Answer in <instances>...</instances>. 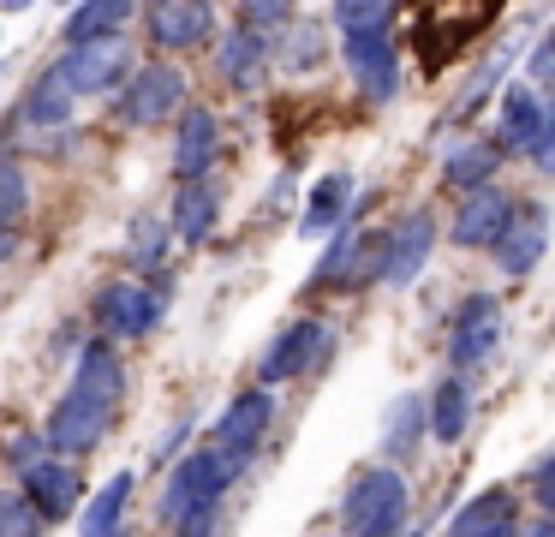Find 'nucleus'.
<instances>
[{
	"label": "nucleus",
	"instance_id": "obj_9",
	"mask_svg": "<svg viewBox=\"0 0 555 537\" xmlns=\"http://www.w3.org/2000/svg\"><path fill=\"white\" fill-rule=\"evenodd\" d=\"M96 322L108 341H144L162 322V293L144 281H108L96 293Z\"/></svg>",
	"mask_w": 555,
	"mask_h": 537
},
{
	"label": "nucleus",
	"instance_id": "obj_4",
	"mask_svg": "<svg viewBox=\"0 0 555 537\" xmlns=\"http://www.w3.org/2000/svg\"><path fill=\"white\" fill-rule=\"evenodd\" d=\"M502 334H507L502 298H490V293L460 298L454 322H448V358H454L460 376H466V370H483V365H490L495 346H502Z\"/></svg>",
	"mask_w": 555,
	"mask_h": 537
},
{
	"label": "nucleus",
	"instance_id": "obj_14",
	"mask_svg": "<svg viewBox=\"0 0 555 537\" xmlns=\"http://www.w3.org/2000/svg\"><path fill=\"white\" fill-rule=\"evenodd\" d=\"M216 155H221L216 114H209V107H197V102H185L180 119H173V179H180V186H185V179H209Z\"/></svg>",
	"mask_w": 555,
	"mask_h": 537
},
{
	"label": "nucleus",
	"instance_id": "obj_29",
	"mask_svg": "<svg viewBox=\"0 0 555 537\" xmlns=\"http://www.w3.org/2000/svg\"><path fill=\"white\" fill-rule=\"evenodd\" d=\"M287 30V42L281 48H269V54H281V66L287 72H311V66H323V54H328V30L317 18H299V24H281Z\"/></svg>",
	"mask_w": 555,
	"mask_h": 537
},
{
	"label": "nucleus",
	"instance_id": "obj_33",
	"mask_svg": "<svg viewBox=\"0 0 555 537\" xmlns=\"http://www.w3.org/2000/svg\"><path fill=\"white\" fill-rule=\"evenodd\" d=\"M0 537H42V520L18 489H0Z\"/></svg>",
	"mask_w": 555,
	"mask_h": 537
},
{
	"label": "nucleus",
	"instance_id": "obj_36",
	"mask_svg": "<svg viewBox=\"0 0 555 537\" xmlns=\"http://www.w3.org/2000/svg\"><path fill=\"white\" fill-rule=\"evenodd\" d=\"M7 460H13L18 472H30L37 460H49V442H42V436H13V448H7Z\"/></svg>",
	"mask_w": 555,
	"mask_h": 537
},
{
	"label": "nucleus",
	"instance_id": "obj_30",
	"mask_svg": "<svg viewBox=\"0 0 555 537\" xmlns=\"http://www.w3.org/2000/svg\"><path fill=\"white\" fill-rule=\"evenodd\" d=\"M388 18H395V0H335L340 36H352V30H388Z\"/></svg>",
	"mask_w": 555,
	"mask_h": 537
},
{
	"label": "nucleus",
	"instance_id": "obj_39",
	"mask_svg": "<svg viewBox=\"0 0 555 537\" xmlns=\"http://www.w3.org/2000/svg\"><path fill=\"white\" fill-rule=\"evenodd\" d=\"M13 251H18V233H13V227H0V263L13 257Z\"/></svg>",
	"mask_w": 555,
	"mask_h": 537
},
{
	"label": "nucleus",
	"instance_id": "obj_34",
	"mask_svg": "<svg viewBox=\"0 0 555 537\" xmlns=\"http://www.w3.org/2000/svg\"><path fill=\"white\" fill-rule=\"evenodd\" d=\"M162 251H168V227L162 221H132V263L138 269H156Z\"/></svg>",
	"mask_w": 555,
	"mask_h": 537
},
{
	"label": "nucleus",
	"instance_id": "obj_20",
	"mask_svg": "<svg viewBox=\"0 0 555 537\" xmlns=\"http://www.w3.org/2000/svg\"><path fill=\"white\" fill-rule=\"evenodd\" d=\"M216 72H221V84H233V90H257V84L269 78V36L233 24V30L221 36V48H216Z\"/></svg>",
	"mask_w": 555,
	"mask_h": 537
},
{
	"label": "nucleus",
	"instance_id": "obj_41",
	"mask_svg": "<svg viewBox=\"0 0 555 537\" xmlns=\"http://www.w3.org/2000/svg\"><path fill=\"white\" fill-rule=\"evenodd\" d=\"M66 7H73V0H66Z\"/></svg>",
	"mask_w": 555,
	"mask_h": 537
},
{
	"label": "nucleus",
	"instance_id": "obj_35",
	"mask_svg": "<svg viewBox=\"0 0 555 537\" xmlns=\"http://www.w3.org/2000/svg\"><path fill=\"white\" fill-rule=\"evenodd\" d=\"M526 489H531V501H538L543 513L555 508V453H538V460H531V472H526Z\"/></svg>",
	"mask_w": 555,
	"mask_h": 537
},
{
	"label": "nucleus",
	"instance_id": "obj_5",
	"mask_svg": "<svg viewBox=\"0 0 555 537\" xmlns=\"http://www.w3.org/2000/svg\"><path fill=\"white\" fill-rule=\"evenodd\" d=\"M328 346H335V329H328V322H317V317L287 322V329L263 346V358H257V382H263V388H281V382H293V376L323 365Z\"/></svg>",
	"mask_w": 555,
	"mask_h": 537
},
{
	"label": "nucleus",
	"instance_id": "obj_7",
	"mask_svg": "<svg viewBox=\"0 0 555 537\" xmlns=\"http://www.w3.org/2000/svg\"><path fill=\"white\" fill-rule=\"evenodd\" d=\"M185 107V72L173 66V60H150V66L132 72V84H126L120 95V119L126 126H162V119H173Z\"/></svg>",
	"mask_w": 555,
	"mask_h": 537
},
{
	"label": "nucleus",
	"instance_id": "obj_10",
	"mask_svg": "<svg viewBox=\"0 0 555 537\" xmlns=\"http://www.w3.org/2000/svg\"><path fill=\"white\" fill-rule=\"evenodd\" d=\"M340 60H347L352 84L364 90V102H395L400 90V54L388 42V30H352L340 42Z\"/></svg>",
	"mask_w": 555,
	"mask_h": 537
},
{
	"label": "nucleus",
	"instance_id": "obj_28",
	"mask_svg": "<svg viewBox=\"0 0 555 537\" xmlns=\"http://www.w3.org/2000/svg\"><path fill=\"white\" fill-rule=\"evenodd\" d=\"M132 18V0H78V12L66 18V42H96V36H120Z\"/></svg>",
	"mask_w": 555,
	"mask_h": 537
},
{
	"label": "nucleus",
	"instance_id": "obj_8",
	"mask_svg": "<svg viewBox=\"0 0 555 537\" xmlns=\"http://www.w3.org/2000/svg\"><path fill=\"white\" fill-rule=\"evenodd\" d=\"M269 424H275V394H269V388H245V394H233V400L221 406L216 430H209V448L228 453V460H251L257 442L269 436Z\"/></svg>",
	"mask_w": 555,
	"mask_h": 537
},
{
	"label": "nucleus",
	"instance_id": "obj_27",
	"mask_svg": "<svg viewBox=\"0 0 555 537\" xmlns=\"http://www.w3.org/2000/svg\"><path fill=\"white\" fill-rule=\"evenodd\" d=\"M73 107H78V95L66 90L61 72L49 66V72H42V78L25 90V102H18V119H25V126H61V119H73Z\"/></svg>",
	"mask_w": 555,
	"mask_h": 537
},
{
	"label": "nucleus",
	"instance_id": "obj_26",
	"mask_svg": "<svg viewBox=\"0 0 555 537\" xmlns=\"http://www.w3.org/2000/svg\"><path fill=\"white\" fill-rule=\"evenodd\" d=\"M495 167H502V150H495L490 138H460L454 150L442 155V179H448V186H460V191L490 186Z\"/></svg>",
	"mask_w": 555,
	"mask_h": 537
},
{
	"label": "nucleus",
	"instance_id": "obj_38",
	"mask_svg": "<svg viewBox=\"0 0 555 537\" xmlns=\"http://www.w3.org/2000/svg\"><path fill=\"white\" fill-rule=\"evenodd\" d=\"M514 537H555V525H550V513H538V520L526 525V532H514Z\"/></svg>",
	"mask_w": 555,
	"mask_h": 537
},
{
	"label": "nucleus",
	"instance_id": "obj_3",
	"mask_svg": "<svg viewBox=\"0 0 555 537\" xmlns=\"http://www.w3.org/2000/svg\"><path fill=\"white\" fill-rule=\"evenodd\" d=\"M114 412H120L114 400H102V394H90V388H78V382H66L61 406L49 412V430H42V442H49L61 460H85V453L102 448V436H108Z\"/></svg>",
	"mask_w": 555,
	"mask_h": 537
},
{
	"label": "nucleus",
	"instance_id": "obj_6",
	"mask_svg": "<svg viewBox=\"0 0 555 537\" xmlns=\"http://www.w3.org/2000/svg\"><path fill=\"white\" fill-rule=\"evenodd\" d=\"M61 84L73 95H102L132 72V42L126 36H96V42H66V54L54 60Z\"/></svg>",
	"mask_w": 555,
	"mask_h": 537
},
{
	"label": "nucleus",
	"instance_id": "obj_13",
	"mask_svg": "<svg viewBox=\"0 0 555 537\" xmlns=\"http://www.w3.org/2000/svg\"><path fill=\"white\" fill-rule=\"evenodd\" d=\"M514 203L519 197H507V191H495V186L460 191V203H454V245L490 251L495 239L507 233V221H514Z\"/></svg>",
	"mask_w": 555,
	"mask_h": 537
},
{
	"label": "nucleus",
	"instance_id": "obj_1",
	"mask_svg": "<svg viewBox=\"0 0 555 537\" xmlns=\"http://www.w3.org/2000/svg\"><path fill=\"white\" fill-rule=\"evenodd\" d=\"M240 477V460L216 448L185 453L180 465L168 472V489H162V520L173 525V537H216L221 525V496Z\"/></svg>",
	"mask_w": 555,
	"mask_h": 537
},
{
	"label": "nucleus",
	"instance_id": "obj_40",
	"mask_svg": "<svg viewBox=\"0 0 555 537\" xmlns=\"http://www.w3.org/2000/svg\"><path fill=\"white\" fill-rule=\"evenodd\" d=\"M0 7H7V12H25V7H30V0H0Z\"/></svg>",
	"mask_w": 555,
	"mask_h": 537
},
{
	"label": "nucleus",
	"instance_id": "obj_37",
	"mask_svg": "<svg viewBox=\"0 0 555 537\" xmlns=\"http://www.w3.org/2000/svg\"><path fill=\"white\" fill-rule=\"evenodd\" d=\"M550 72H555V36H550V30H543V36H538V42H531V78H538V84H543V78H550Z\"/></svg>",
	"mask_w": 555,
	"mask_h": 537
},
{
	"label": "nucleus",
	"instance_id": "obj_23",
	"mask_svg": "<svg viewBox=\"0 0 555 537\" xmlns=\"http://www.w3.org/2000/svg\"><path fill=\"white\" fill-rule=\"evenodd\" d=\"M347 203H352V174H323L305 197V215H299V233L317 239V233H335L347 221Z\"/></svg>",
	"mask_w": 555,
	"mask_h": 537
},
{
	"label": "nucleus",
	"instance_id": "obj_18",
	"mask_svg": "<svg viewBox=\"0 0 555 537\" xmlns=\"http://www.w3.org/2000/svg\"><path fill=\"white\" fill-rule=\"evenodd\" d=\"M144 24H150V42L180 54V48H197L216 30V7H209V0H156V7L144 12Z\"/></svg>",
	"mask_w": 555,
	"mask_h": 537
},
{
	"label": "nucleus",
	"instance_id": "obj_19",
	"mask_svg": "<svg viewBox=\"0 0 555 537\" xmlns=\"http://www.w3.org/2000/svg\"><path fill=\"white\" fill-rule=\"evenodd\" d=\"M519 532V496L507 484L478 489L472 501H460V513L448 520V537H514Z\"/></svg>",
	"mask_w": 555,
	"mask_h": 537
},
{
	"label": "nucleus",
	"instance_id": "obj_25",
	"mask_svg": "<svg viewBox=\"0 0 555 537\" xmlns=\"http://www.w3.org/2000/svg\"><path fill=\"white\" fill-rule=\"evenodd\" d=\"M424 448V394H395L383 412V453L388 460H412Z\"/></svg>",
	"mask_w": 555,
	"mask_h": 537
},
{
	"label": "nucleus",
	"instance_id": "obj_2",
	"mask_svg": "<svg viewBox=\"0 0 555 537\" xmlns=\"http://www.w3.org/2000/svg\"><path fill=\"white\" fill-rule=\"evenodd\" d=\"M406 508H412L406 477L395 465H364L340 496V525H347V537H400Z\"/></svg>",
	"mask_w": 555,
	"mask_h": 537
},
{
	"label": "nucleus",
	"instance_id": "obj_16",
	"mask_svg": "<svg viewBox=\"0 0 555 537\" xmlns=\"http://www.w3.org/2000/svg\"><path fill=\"white\" fill-rule=\"evenodd\" d=\"M550 126V107H543V95L531 90V84H507L502 95H495V150H514L526 155L531 143L543 138Z\"/></svg>",
	"mask_w": 555,
	"mask_h": 537
},
{
	"label": "nucleus",
	"instance_id": "obj_17",
	"mask_svg": "<svg viewBox=\"0 0 555 537\" xmlns=\"http://www.w3.org/2000/svg\"><path fill=\"white\" fill-rule=\"evenodd\" d=\"M359 281H383V233H340L311 274V286H359Z\"/></svg>",
	"mask_w": 555,
	"mask_h": 537
},
{
	"label": "nucleus",
	"instance_id": "obj_15",
	"mask_svg": "<svg viewBox=\"0 0 555 537\" xmlns=\"http://www.w3.org/2000/svg\"><path fill=\"white\" fill-rule=\"evenodd\" d=\"M543 245H550V215H543L538 197H519L514 203V221H507V233L495 239V263H502V274H531L543 263Z\"/></svg>",
	"mask_w": 555,
	"mask_h": 537
},
{
	"label": "nucleus",
	"instance_id": "obj_22",
	"mask_svg": "<svg viewBox=\"0 0 555 537\" xmlns=\"http://www.w3.org/2000/svg\"><path fill=\"white\" fill-rule=\"evenodd\" d=\"M466 424H472V382L460 376V370H448V376L424 394V430H430L436 442H460Z\"/></svg>",
	"mask_w": 555,
	"mask_h": 537
},
{
	"label": "nucleus",
	"instance_id": "obj_12",
	"mask_svg": "<svg viewBox=\"0 0 555 537\" xmlns=\"http://www.w3.org/2000/svg\"><path fill=\"white\" fill-rule=\"evenodd\" d=\"M18 496L30 501V513H37L42 525H54V520H73L78 513V501H85V477H78V465L73 460H37L25 472V489Z\"/></svg>",
	"mask_w": 555,
	"mask_h": 537
},
{
	"label": "nucleus",
	"instance_id": "obj_24",
	"mask_svg": "<svg viewBox=\"0 0 555 537\" xmlns=\"http://www.w3.org/2000/svg\"><path fill=\"white\" fill-rule=\"evenodd\" d=\"M132 484H138L132 472H114L108 484L90 496V508L78 513V537H120V520H126V508H132Z\"/></svg>",
	"mask_w": 555,
	"mask_h": 537
},
{
	"label": "nucleus",
	"instance_id": "obj_21",
	"mask_svg": "<svg viewBox=\"0 0 555 537\" xmlns=\"http://www.w3.org/2000/svg\"><path fill=\"white\" fill-rule=\"evenodd\" d=\"M216 215H221V186L216 179H185V186L173 191L168 233L180 239V245H204L209 227H216Z\"/></svg>",
	"mask_w": 555,
	"mask_h": 537
},
{
	"label": "nucleus",
	"instance_id": "obj_11",
	"mask_svg": "<svg viewBox=\"0 0 555 537\" xmlns=\"http://www.w3.org/2000/svg\"><path fill=\"white\" fill-rule=\"evenodd\" d=\"M430 251H436V215H430V209L400 215V221L383 233V281H388V286L418 281L424 263H430Z\"/></svg>",
	"mask_w": 555,
	"mask_h": 537
},
{
	"label": "nucleus",
	"instance_id": "obj_31",
	"mask_svg": "<svg viewBox=\"0 0 555 537\" xmlns=\"http://www.w3.org/2000/svg\"><path fill=\"white\" fill-rule=\"evenodd\" d=\"M25 209H30V179H25V167L0 155V227H13Z\"/></svg>",
	"mask_w": 555,
	"mask_h": 537
},
{
	"label": "nucleus",
	"instance_id": "obj_32",
	"mask_svg": "<svg viewBox=\"0 0 555 537\" xmlns=\"http://www.w3.org/2000/svg\"><path fill=\"white\" fill-rule=\"evenodd\" d=\"M293 12H299V0H240V24L245 30H281V24H293Z\"/></svg>",
	"mask_w": 555,
	"mask_h": 537
}]
</instances>
